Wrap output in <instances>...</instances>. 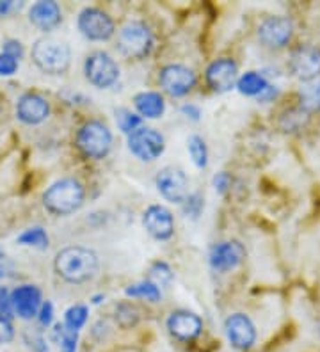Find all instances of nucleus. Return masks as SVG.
<instances>
[{
	"label": "nucleus",
	"mask_w": 320,
	"mask_h": 352,
	"mask_svg": "<svg viewBox=\"0 0 320 352\" xmlns=\"http://www.w3.org/2000/svg\"><path fill=\"white\" fill-rule=\"evenodd\" d=\"M18 63H20V60L2 52V54H0V75H2V77H11V75L17 74Z\"/></svg>",
	"instance_id": "34"
},
{
	"label": "nucleus",
	"mask_w": 320,
	"mask_h": 352,
	"mask_svg": "<svg viewBox=\"0 0 320 352\" xmlns=\"http://www.w3.org/2000/svg\"><path fill=\"white\" fill-rule=\"evenodd\" d=\"M34 65L47 75H64L72 65V50L56 38H39L32 47Z\"/></svg>",
	"instance_id": "3"
},
{
	"label": "nucleus",
	"mask_w": 320,
	"mask_h": 352,
	"mask_svg": "<svg viewBox=\"0 0 320 352\" xmlns=\"http://www.w3.org/2000/svg\"><path fill=\"white\" fill-rule=\"evenodd\" d=\"M224 331L230 340V344L235 349L248 351L256 342V329L251 318L244 314H233L226 318L224 322Z\"/></svg>",
	"instance_id": "16"
},
{
	"label": "nucleus",
	"mask_w": 320,
	"mask_h": 352,
	"mask_svg": "<svg viewBox=\"0 0 320 352\" xmlns=\"http://www.w3.org/2000/svg\"><path fill=\"white\" fill-rule=\"evenodd\" d=\"M308 121H310V114L306 111H303L301 107H292L283 112L277 123H279V129L283 132L294 133L303 130L308 125Z\"/></svg>",
	"instance_id": "24"
},
{
	"label": "nucleus",
	"mask_w": 320,
	"mask_h": 352,
	"mask_svg": "<svg viewBox=\"0 0 320 352\" xmlns=\"http://www.w3.org/2000/svg\"><path fill=\"white\" fill-rule=\"evenodd\" d=\"M148 281L157 285L158 288H167L173 281V271L166 262H155L149 267Z\"/></svg>",
	"instance_id": "30"
},
{
	"label": "nucleus",
	"mask_w": 320,
	"mask_h": 352,
	"mask_svg": "<svg viewBox=\"0 0 320 352\" xmlns=\"http://www.w3.org/2000/svg\"><path fill=\"white\" fill-rule=\"evenodd\" d=\"M87 315H89V309L84 305H75L72 308L66 309L64 314V324L66 331H72V333H78V331L84 327V324L87 322Z\"/></svg>",
	"instance_id": "26"
},
{
	"label": "nucleus",
	"mask_w": 320,
	"mask_h": 352,
	"mask_svg": "<svg viewBox=\"0 0 320 352\" xmlns=\"http://www.w3.org/2000/svg\"><path fill=\"white\" fill-rule=\"evenodd\" d=\"M182 112H184L185 116L191 118V120H194V121L200 120V116H201L200 107H196V105H191V103H185L184 107H182Z\"/></svg>",
	"instance_id": "43"
},
{
	"label": "nucleus",
	"mask_w": 320,
	"mask_h": 352,
	"mask_svg": "<svg viewBox=\"0 0 320 352\" xmlns=\"http://www.w3.org/2000/svg\"><path fill=\"white\" fill-rule=\"evenodd\" d=\"M17 242L21 245H30V248H36V250L43 251L48 248L50 239H48L47 232H45L43 228L36 226V228H29V230H25V232L18 236Z\"/></svg>",
	"instance_id": "27"
},
{
	"label": "nucleus",
	"mask_w": 320,
	"mask_h": 352,
	"mask_svg": "<svg viewBox=\"0 0 320 352\" xmlns=\"http://www.w3.org/2000/svg\"><path fill=\"white\" fill-rule=\"evenodd\" d=\"M29 20L36 29L43 30V32H52L63 22V13H61L57 2L41 0V2L32 4V8L29 9Z\"/></svg>",
	"instance_id": "20"
},
{
	"label": "nucleus",
	"mask_w": 320,
	"mask_h": 352,
	"mask_svg": "<svg viewBox=\"0 0 320 352\" xmlns=\"http://www.w3.org/2000/svg\"><path fill=\"white\" fill-rule=\"evenodd\" d=\"M128 297H141V299H146L149 302H158L160 297H162V292L157 285H153L151 281L145 279V281H139V283H134L125 290Z\"/></svg>",
	"instance_id": "25"
},
{
	"label": "nucleus",
	"mask_w": 320,
	"mask_h": 352,
	"mask_svg": "<svg viewBox=\"0 0 320 352\" xmlns=\"http://www.w3.org/2000/svg\"><path fill=\"white\" fill-rule=\"evenodd\" d=\"M0 258H2V253H0Z\"/></svg>",
	"instance_id": "46"
},
{
	"label": "nucleus",
	"mask_w": 320,
	"mask_h": 352,
	"mask_svg": "<svg viewBox=\"0 0 320 352\" xmlns=\"http://www.w3.org/2000/svg\"><path fill=\"white\" fill-rule=\"evenodd\" d=\"M78 30L89 41H107L116 32V25L112 18L98 8L82 9L77 20Z\"/></svg>",
	"instance_id": "8"
},
{
	"label": "nucleus",
	"mask_w": 320,
	"mask_h": 352,
	"mask_svg": "<svg viewBox=\"0 0 320 352\" xmlns=\"http://www.w3.org/2000/svg\"><path fill=\"white\" fill-rule=\"evenodd\" d=\"M2 52H4V54H8V56L14 57V59H18V60L23 57V54H25V50H23V45H21L18 39H8V41H4V43H2Z\"/></svg>",
	"instance_id": "36"
},
{
	"label": "nucleus",
	"mask_w": 320,
	"mask_h": 352,
	"mask_svg": "<svg viewBox=\"0 0 320 352\" xmlns=\"http://www.w3.org/2000/svg\"><path fill=\"white\" fill-rule=\"evenodd\" d=\"M167 329L175 338L189 342V340L200 336L203 322L196 314L187 311V309H178V311H173L167 318Z\"/></svg>",
	"instance_id": "19"
},
{
	"label": "nucleus",
	"mask_w": 320,
	"mask_h": 352,
	"mask_svg": "<svg viewBox=\"0 0 320 352\" xmlns=\"http://www.w3.org/2000/svg\"><path fill=\"white\" fill-rule=\"evenodd\" d=\"M142 226L155 241H169L175 235L173 214L162 205H151L142 215Z\"/></svg>",
	"instance_id": "14"
},
{
	"label": "nucleus",
	"mask_w": 320,
	"mask_h": 352,
	"mask_svg": "<svg viewBox=\"0 0 320 352\" xmlns=\"http://www.w3.org/2000/svg\"><path fill=\"white\" fill-rule=\"evenodd\" d=\"M276 96H277V87L276 86H270V84H269V86H267L264 89V93H262V95L258 96V98H256V100H258V102H273V100L276 98Z\"/></svg>",
	"instance_id": "42"
},
{
	"label": "nucleus",
	"mask_w": 320,
	"mask_h": 352,
	"mask_svg": "<svg viewBox=\"0 0 320 352\" xmlns=\"http://www.w3.org/2000/svg\"><path fill=\"white\" fill-rule=\"evenodd\" d=\"M153 36L145 22L130 20L118 30V48L128 59H142L151 52Z\"/></svg>",
	"instance_id": "5"
},
{
	"label": "nucleus",
	"mask_w": 320,
	"mask_h": 352,
	"mask_svg": "<svg viewBox=\"0 0 320 352\" xmlns=\"http://www.w3.org/2000/svg\"><path fill=\"white\" fill-rule=\"evenodd\" d=\"M85 189L84 185L75 178H63L52 184L43 194V206L50 214L63 217V215L75 214L84 205Z\"/></svg>",
	"instance_id": "2"
},
{
	"label": "nucleus",
	"mask_w": 320,
	"mask_h": 352,
	"mask_svg": "<svg viewBox=\"0 0 320 352\" xmlns=\"http://www.w3.org/2000/svg\"><path fill=\"white\" fill-rule=\"evenodd\" d=\"M189 153H191L192 162L196 164L198 168L203 169L209 164V150H206V142L200 135H191L187 141Z\"/></svg>",
	"instance_id": "28"
},
{
	"label": "nucleus",
	"mask_w": 320,
	"mask_h": 352,
	"mask_svg": "<svg viewBox=\"0 0 320 352\" xmlns=\"http://www.w3.org/2000/svg\"><path fill=\"white\" fill-rule=\"evenodd\" d=\"M290 72L303 82L317 80L320 75V48L313 45H301L290 56Z\"/></svg>",
	"instance_id": "12"
},
{
	"label": "nucleus",
	"mask_w": 320,
	"mask_h": 352,
	"mask_svg": "<svg viewBox=\"0 0 320 352\" xmlns=\"http://www.w3.org/2000/svg\"><path fill=\"white\" fill-rule=\"evenodd\" d=\"M98 254L81 245L64 248L56 254V260H54V269L57 276L73 285H81L93 279L98 272Z\"/></svg>",
	"instance_id": "1"
},
{
	"label": "nucleus",
	"mask_w": 320,
	"mask_h": 352,
	"mask_svg": "<svg viewBox=\"0 0 320 352\" xmlns=\"http://www.w3.org/2000/svg\"><path fill=\"white\" fill-rule=\"evenodd\" d=\"M116 123L120 126V130L127 135H130L132 132H136L137 129L142 126V118L136 112H132L130 109H118L116 111Z\"/></svg>",
	"instance_id": "29"
},
{
	"label": "nucleus",
	"mask_w": 320,
	"mask_h": 352,
	"mask_svg": "<svg viewBox=\"0 0 320 352\" xmlns=\"http://www.w3.org/2000/svg\"><path fill=\"white\" fill-rule=\"evenodd\" d=\"M231 176L228 175V173H217V175L213 176V187H215V190H217L219 194H224L226 190H230L231 187Z\"/></svg>",
	"instance_id": "38"
},
{
	"label": "nucleus",
	"mask_w": 320,
	"mask_h": 352,
	"mask_svg": "<svg viewBox=\"0 0 320 352\" xmlns=\"http://www.w3.org/2000/svg\"><path fill=\"white\" fill-rule=\"evenodd\" d=\"M21 6H23L21 2H13V0L2 2L0 0V16H8V14H13L14 11H20Z\"/></svg>",
	"instance_id": "40"
},
{
	"label": "nucleus",
	"mask_w": 320,
	"mask_h": 352,
	"mask_svg": "<svg viewBox=\"0 0 320 352\" xmlns=\"http://www.w3.org/2000/svg\"><path fill=\"white\" fill-rule=\"evenodd\" d=\"M29 347L34 352H50L47 342H45L41 335H32V338L29 340Z\"/></svg>",
	"instance_id": "41"
},
{
	"label": "nucleus",
	"mask_w": 320,
	"mask_h": 352,
	"mask_svg": "<svg viewBox=\"0 0 320 352\" xmlns=\"http://www.w3.org/2000/svg\"><path fill=\"white\" fill-rule=\"evenodd\" d=\"M50 116V103L38 93H25L17 103V118L25 125H39Z\"/></svg>",
	"instance_id": "17"
},
{
	"label": "nucleus",
	"mask_w": 320,
	"mask_h": 352,
	"mask_svg": "<svg viewBox=\"0 0 320 352\" xmlns=\"http://www.w3.org/2000/svg\"><path fill=\"white\" fill-rule=\"evenodd\" d=\"M299 107L308 114L320 111V78L303 82V86L299 89Z\"/></svg>",
	"instance_id": "22"
},
{
	"label": "nucleus",
	"mask_w": 320,
	"mask_h": 352,
	"mask_svg": "<svg viewBox=\"0 0 320 352\" xmlns=\"http://www.w3.org/2000/svg\"><path fill=\"white\" fill-rule=\"evenodd\" d=\"M102 299H103V296H94L93 297V305H100V302H102Z\"/></svg>",
	"instance_id": "44"
},
{
	"label": "nucleus",
	"mask_w": 320,
	"mask_h": 352,
	"mask_svg": "<svg viewBox=\"0 0 320 352\" xmlns=\"http://www.w3.org/2000/svg\"><path fill=\"white\" fill-rule=\"evenodd\" d=\"M116 320L120 326L132 327L139 320V311L130 302H121V305L116 306Z\"/></svg>",
	"instance_id": "31"
},
{
	"label": "nucleus",
	"mask_w": 320,
	"mask_h": 352,
	"mask_svg": "<svg viewBox=\"0 0 320 352\" xmlns=\"http://www.w3.org/2000/svg\"><path fill=\"white\" fill-rule=\"evenodd\" d=\"M267 86H269L267 78L262 74H258V72H248V74H244L242 77H239V80H237V89H239L242 95L255 96V98H258Z\"/></svg>",
	"instance_id": "23"
},
{
	"label": "nucleus",
	"mask_w": 320,
	"mask_h": 352,
	"mask_svg": "<svg viewBox=\"0 0 320 352\" xmlns=\"http://www.w3.org/2000/svg\"><path fill=\"white\" fill-rule=\"evenodd\" d=\"M158 192L171 203H184L189 196V178L184 171L175 166H167L158 171L155 178Z\"/></svg>",
	"instance_id": "11"
},
{
	"label": "nucleus",
	"mask_w": 320,
	"mask_h": 352,
	"mask_svg": "<svg viewBox=\"0 0 320 352\" xmlns=\"http://www.w3.org/2000/svg\"><path fill=\"white\" fill-rule=\"evenodd\" d=\"M38 320L43 327H48L54 320V306H52L50 301H45L39 308V314H38Z\"/></svg>",
	"instance_id": "37"
},
{
	"label": "nucleus",
	"mask_w": 320,
	"mask_h": 352,
	"mask_svg": "<svg viewBox=\"0 0 320 352\" xmlns=\"http://www.w3.org/2000/svg\"><path fill=\"white\" fill-rule=\"evenodd\" d=\"M0 114H2V105H0Z\"/></svg>",
	"instance_id": "45"
},
{
	"label": "nucleus",
	"mask_w": 320,
	"mask_h": 352,
	"mask_svg": "<svg viewBox=\"0 0 320 352\" xmlns=\"http://www.w3.org/2000/svg\"><path fill=\"white\" fill-rule=\"evenodd\" d=\"M128 150L142 162H153L166 150V139L149 126H141L128 135Z\"/></svg>",
	"instance_id": "7"
},
{
	"label": "nucleus",
	"mask_w": 320,
	"mask_h": 352,
	"mask_svg": "<svg viewBox=\"0 0 320 352\" xmlns=\"http://www.w3.org/2000/svg\"><path fill=\"white\" fill-rule=\"evenodd\" d=\"M256 34L264 47L270 50H281L290 43L294 36V23L286 16H267L260 22Z\"/></svg>",
	"instance_id": "9"
},
{
	"label": "nucleus",
	"mask_w": 320,
	"mask_h": 352,
	"mask_svg": "<svg viewBox=\"0 0 320 352\" xmlns=\"http://www.w3.org/2000/svg\"><path fill=\"white\" fill-rule=\"evenodd\" d=\"M206 84L215 93H226L237 86L239 80V66L230 57H221L210 63L205 72Z\"/></svg>",
	"instance_id": "13"
},
{
	"label": "nucleus",
	"mask_w": 320,
	"mask_h": 352,
	"mask_svg": "<svg viewBox=\"0 0 320 352\" xmlns=\"http://www.w3.org/2000/svg\"><path fill=\"white\" fill-rule=\"evenodd\" d=\"M134 105H136L137 114L146 120H157L166 111V102L164 96L157 91H145L134 96Z\"/></svg>",
	"instance_id": "21"
},
{
	"label": "nucleus",
	"mask_w": 320,
	"mask_h": 352,
	"mask_svg": "<svg viewBox=\"0 0 320 352\" xmlns=\"http://www.w3.org/2000/svg\"><path fill=\"white\" fill-rule=\"evenodd\" d=\"M84 74L89 84L98 89L114 86L120 78V66L107 52H93L85 57Z\"/></svg>",
	"instance_id": "6"
},
{
	"label": "nucleus",
	"mask_w": 320,
	"mask_h": 352,
	"mask_svg": "<svg viewBox=\"0 0 320 352\" xmlns=\"http://www.w3.org/2000/svg\"><path fill=\"white\" fill-rule=\"evenodd\" d=\"M182 205H184V212L187 217L198 219V215L201 214V210H203V205H205V203H203V198H201L200 194H189Z\"/></svg>",
	"instance_id": "32"
},
{
	"label": "nucleus",
	"mask_w": 320,
	"mask_h": 352,
	"mask_svg": "<svg viewBox=\"0 0 320 352\" xmlns=\"http://www.w3.org/2000/svg\"><path fill=\"white\" fill-rule=\"evenodd\" d=\"M14 338V329L9 320H0V345L9 344Z\"/></svg>",
	"instance_id": "39"
},
{
	"label": "nucleus",
	"mask_w": 320,
	"mask_h": 352,
	"mask_svg": "<svg viewBox=\"0 0 320 352\" xmlns=\"http://www.w3.org/2000/svg\"><path fill=\"white\" fill-rule=\"evenodd\" d=\"M210 265L219 272H228L246 260V248L239 241H226L212 245L210 250Z\"/></svg>",
	"instance_id": "15"
},
{
	"label": "nucleus",
	"mask_w": 320,
	"mask_h": 352,
	"mask_svg": "<svg viewBox=\"0 0 320 352\" xmlns=\"http://www.w3.org/2000/svg\"><path fill=\"white\" fill-rule=\"evenodd\" d=\"M77 342H78L77 333L66 331V327H64L63 335H61L59 338L61 352H77Z\"/></svg>",
	"instance_id": "35"
},
{
	"label": "nucleus",
	"mask_w": 320,
	"mask_h": 352,
	"mask_svg": "<svg viewBox=\"0 0 320 352\" xmlns=\"http://www.w3.org/2000/svg\"><path fill=\"white\" fill-rule=\"evenodd\" d=\"M13 317V305H11V294L4 287H0V320H9Z\"/></svg>",
	"instance_id": "33"
},
{
	"label": "nucleus",
	"mask_w": 320,
	"mask_h": 352,
	"mask_svg": "<svg viewBox=\"0 0 320 352\" xmlns=\"http://www.w3.org/2000/svg\"><path fill=\"white\" fill-rule=\"evenodd\" d=\"M77 148L85 159H105L112 148L111 129L98 120L85 121L77 132Z\"/></svg>",
	"instance_id": "4"
},
{
	"label": "nucleus",
	"mask_w": 320,
	"mask_h": 352,
	"mask_svg": "<svg viewBox=\"0 0 320 352\" xmlns=\"http://www.w3.org/2000/svg\"><path fill=\"white\" fill-rule=\"evenodd\" d=\"M158 82L167 95L173 98H182L196 86V74L185 65H167L160 69Z\"/></svg>",
	"instance_id": "10"
},
{
	"label": "nucleus",
	"mask_w": 320,
	"mask_h": 352,
	"mask_svg": "<svg viewBox=\"0 0 320 352\" xmlns=\"http://www.w3.org/2000/svg\"><path fill=\"white\" fill-rule=\"evenodd\" d=\"M11 305L13 311L23 320L38 317L39 308L43 305L41 290L34 285H21L11 292Z\"/></svg>",
	"instance_id": "18"
}]
</instances>
